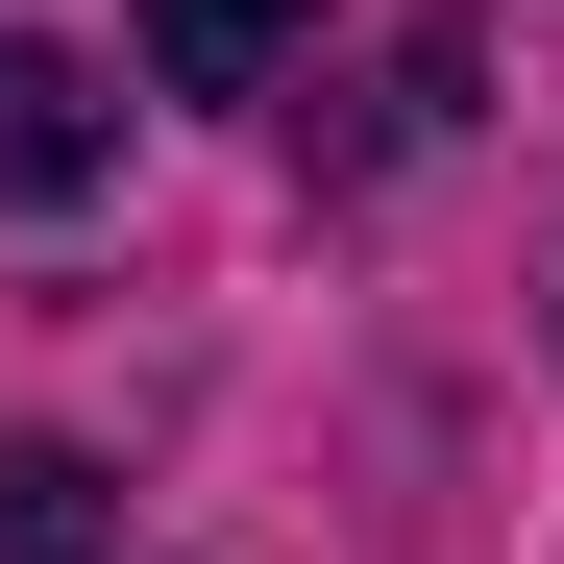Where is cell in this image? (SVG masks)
<instances>
[{
	"mask_svg": "<svg viewBox=\"0 0 564 564\" xmlns=\"http://www.w3.org/2000/svg\"><path fill=\"white\" fill-rule=\"evenodd\" d=\"M99 172H123V99H99L50 25H0V197H25V221H74Z\"/></svg>",
	"mask_w": 564,
	"mask_h": 564,
	"instance_id": "6da1fadb",
	"label": "cell"
},
{
	"mask_svg": "<svg viewBox=\"0 0 564 564\" xmlns=\"http://www.w3.org/2000/svg\"><path fill=\"white\" fill-rule=\"evenodd\" d=\"M295 50H319V0H148V74H172V99H270Z\"/></svg>",
	"mask_w": 564,
	"mask_h": 564,
	"instance_id": "7a4b0ae2",
	"label": "cell"
},
{
	"mask_svg": "<svg viewBox=\"0 0 564 564\" xmlns=\"http://www.w3.org/2000/svg\"><path fill=\"white\" fill-rule=\"evenodd\" d=\"M74 540H99V466H74V442H0V564H74Z\"/></svg>",
	"mask_w": 564,
	"mask_h": 564,
	"instance_id": "3957f363",
	"label": "cell"
}]
</instances>
